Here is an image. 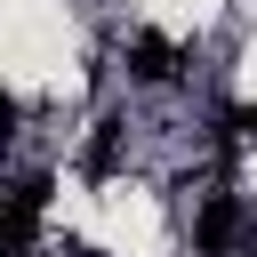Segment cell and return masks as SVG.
Instances as JSON below:
<instances>
[{"label": "cell", "instance_id": "2", "mask_svg": "<svg viewBox=\"0 0 257 257\" xmlns=\"http://www.w3.org/2000/svg\"><path fill=\"white\" fill-rule=\"evenodd\" d=\"M185 72V48L169 40V32H137L128 40V80H145V88H169Z\"/></svg>", "mask_w": 257, "mask_h": 257}, {"label": "cell", "instance_id": "4", "mask_svg": "<svg viewBox=\"0 0 257 257\" xmlns=\"http://www.w3.org/2000/svg\"><path fill=\"white\" fill-rule=\"evenodd\" d=\"M112 161H120V120H96V137H88V177H112Z\"/></svg>", "mask_w": 257, "mask_h": 257}, {"label": "cell", "instance_id": "3", "mask_svg": "<svg viewBox=\"0 0 257 257\" xmlns=\"http://www.w3.org/2000/svg\"><path fill=\"white\" fill-rule=\"evenodd\" d=\"M40 209H48V177H24V185H16V209H8V249H16V257L40 241Z\"/></svg>", "mask_w": 257, "mask_h": 257}, {"label": "cell", "instance_id": "1", "mask_svg": "<svg viewBox=\"0 0 257 257\" xmlns=\"http://www.w3.org/2000/svg\"><path fill=\"white\" fill-rule=\"evenodd\" d=\"M241 225H249L241 201H233V193H209V201L193 209V249H201V257H225V249L241 241Z\"/></svg>", "mask_w": 257, "mask_h": 257}, {"label": "cell", "instance_id": "5", "mask_svg": "<svg viewBox=\"0 0 257 257\" xmlns=\"http://www.w3.org/2000/svg\"><path fill=\"white\" fill-rule=\"evenodd\" d=\"M225 128H233L241 145H257V104H233V112H225Z\"/></svg>", "mask_w": 257, "mask_h": 257}]
</instances>
